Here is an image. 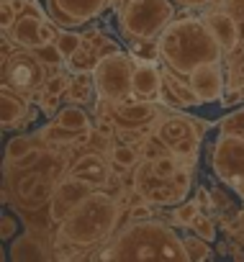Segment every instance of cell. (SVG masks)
I'll use <instances>...</instances> for the list:
<instances>
[{
    "instance_id": "ab89813d",
    "label": "cell",
    "mask_w": 244,
    "mask_h": 262,
    "mask_svg": "<svg viewBox=\"0 0 244 262\" xmlns=\"http://www.w3.org/2000/svg\"><path fill=\"white\" fill-rule=\"evenodd\" d=\"M195 201H198L201 211H213V195L206 185H195Z\"/></svg>"
},
{
    "instance_id": "277c9868",
    "label": "cell",
    "mask_w": 244,
    "mask_h": 262,
    "mask_svg": "<svg viewBox=\"0 0 244 262\" xmlns=\"http://www.w3.org/2000/svg\"><path fill=\"white\" fill-rule=\"evenodd\" d=\"M172 0H121L116 8L118 31L129 44L144 39H160L167 24L175 18Z\"/></svg>"
},
{
    "instance_id": "f1b7e54d",
    "label": "cell",
    "mask_w": 244,
    "mask_h": 262,
    "mask_svg": "<svg viewBox=\"0 0 244 262\" xmlns=\"http://www.w3.org/2000/svg\"><path fill=\"white\" fill-rule=\"evenodd\" d=\"M198 213H201L198 201H180V203L175 206V211H172L170 221H172L175 226H180V229H190V224L195 221V216H198Z\"/></svg>"
},
{
    "instance_id": "7402d4cb",
    "label": "cell",
    "mask_w": 244,
    "mask_h": 262,
    "mask_svg": "<svg viewBox=\"0 0 244 262\" xmlns=\"http://www.w3.org/2000/svg\"><path fill=\"white\" fill-rule=\"evenodd\" d=\"M95 95H98V90H95V82H93V72H80V75H75L72 82H70V88H67V93H64V98H67L70 103H77V105L93 103Z\"/></svg>"
},
{
    "instance_id": "ac0fdd59",
    "label": "cell",
    "mask_w": 244,
    "mask_h": 262,
    "mask_svg": "<svg viewBox=\"0 0 244 262\" xmlns=\"http://www.w3.org/2000/svg\"><path fill=\"white\" fill-rule=\"evenodd\" d=\"M8 257L13 262H36V259H49V252H47V244H41V239H36L31 231H26L13 239Z\"/></svg>"
},
{
    "instance_id": "8992f818",
    "label": "cell",
    "mask_w": 244,
    "mask_h": 262,
    "mask_svg": "<svg viewBox=\"0 0 244 262\" xmlns=\"http://www.w3.org/2000/svg\"><path fill=\"white\" fill-rule=\"evenodd\" d=\"M154 137L165 144L167 152H172L180 160H195L198 147L203 142L193 126V116L183 113V108L178 113H160L157 116Z\"/></svg>"
},
{
    "instance_id": "cb8c5ba5",
    "label": "cell",
    "mask_w": 244,
    "mask_h": 262,
    "mask_svg": "<svg viewBox=\"0 0 244 262\" xmlns=\"http://www.w3.org/2000/svg\"><path fill=\"white\" fill-rule=\"evenodd\" d=\"M142 162V155L134 144H113L110 147V167L116 172H129Z\"/></svg>"
},
{
    "instance_id": "9c48e42d",
    "label": "cell",
    "mask_w": 244,
    "mask_h": 262,
    "mask_svg": "<svg viewBox=\"0 0 244 262\" xmlns=\"http://www.w3.org/2000/svg\"><path fill=\"white\" fill-rule=\"evenodd\" d=\"M110 0H47V16L59 29H80L103 16Z\"/></svg>"
},
{
    "instance_id": "f6af8a7d",
    "label": "cell",
    "mask_w": 244,
    "mask_h": 262,
    "mask_svg": "<svg viewBox=\"0 0 244 262\" xmlns=\"http://www.w3.org/2000/svg\"><path fill=\"white\" fill-rule=\"evenodd\" d=\"M236 190H239V195H241V198H244V185H241V188H236Z\"/></svg>"
},
{
    "instance_id": "5b68a950",
    "label": "cell",
    "mask_w": 244,
    "mask_h": 262,
    "mask_svg": "<svg viewBox=\"0 0 244 262\" xmlns=\"http://www.w3.org/2000/svg\"><path fill=\"white\" fill-rule=\"evenodd\" d=\"M134 70L137 62L129 52H108L98 57V64L93 70V82L98 90V98L105 103H121L134 93Z\"/></svg>"
},
{
    "instance_id": "ba28073f",
    "label": "cell",
    "mask_w": 244,
    "mask_h": 262,
    "mask_svg": "<svg viewBox=\"0 0 244 262\" xmlns=\"http://www.w3.org/2000/svg\"><path fill=\"white\" fill-rule=\"evenodd\" d=\"M211 170L229 188L244 185V134L218 131L211 147Z\"/></svg>"
},
{
    "instance_id": "7c38bea8",
    "label": "cell",
    "mask_w": 244,
    "mask_h": 262,
    "mask_svg": "<svg viewBox=\"0 0 244 262\" xmlns=\"http://www.w3.org/2000/svg\"><path fill=\"white\" fill-rule=\"evenodd\" d=\"M203 18H206L208 29L213 31V36L218 39V44L224 47L226 57H231L234 52H239V47H241V26H239V18L224 3L208 8Z\"/></svg>"
},
{
    "instance_id": "4316f807",
    "label": "cell",
    "mask_w": 244,
    "mask_h": 262,
    "mask_svg": "<svg viewBox=\"0 0 244 262\" xmlns=\"http://www.w3.org/2000/svg\"><path fill=\"white\" fill-rule=\"evenodd\" d=\"M149 165H152V178H154V180H170V178L183 167V165H180V157H175L172 152L160 155V157L152 160Z\"/></svg>"
},
{
    "instance_id": "d6986e66",
    "label": "cell",
    "mask_w": 244,
    "mask_h": 262,
    "mask_svg": "<svg viewBox=\"0 0 244 262\" xmlns=\"http://www.w3.org/2000/svg\"><path fill=\"white\" fill-rule=\"evenodd\" d=\"M95 190L93 183L82 180V178H75V175H67L57 183V190H54V198H59L62 203H67L70 208H75L77 203H82L90 193Z\"/></svg>"
},
{
    "instance_id": "5bb4252c",
    "label": "cell",
    "mask_w": 244,
    "mask_h": 262,
    "mask_svg": "<svg viewBox=\"0 0 244 262\" xmlns=\"http://www.w3.org/2000/svg\"><path fill=\"white\" fill-rule=\"evenodd\" d=\"M31 95L18 93L8 85H3V93H0V116H3V128H24L26 116L31 113Z\"/></svg>"
},
{
    "instance_id": "83f0119b",
    "label": "cell",
    "mask_w": 244,
    "mask_h": 262,
    "mask_svg": "<svg viewBox=\"0 0 244 262\" xmlns=\"http://www.w3.org/2000/svg\"><path fill=\"white\" fill-rule=\"evenodd\" d=\"M183 244H185V254L190 262H201V259H211L213 252H211V242H206L203 236L198 234H188L183 236Z\"/></svg>"
},
{
    "instance_id": "ee69618b",
    "label": "cell",
    "mask_w": 244,
    "mask_h": 262,
    "mask_svg": "<svg viewBox=\"0 0 244 262\" xmlns=\"http://www.w3.org/2000/svg\"><path fill=\"white\" fill-rule=\"evenodd\" d=\"M231 257H234V259H244V249L234 247V249H231Z\"/></svg>"
},
{
    "instance_id": "e575fe53",
    "label": "cell",
    "mask_w": 244,
    "mask_h": 262,
    "mask_svg": "<svg viewBox=\"0 0 244 262\" xmlns=\"http://www.w3.org/2000/svg\"><path fill=\"white\" fill-rule=\"evenodd\" d=\"M218 131H234V134H244V108H239V111L224 116L221 123H218Z\"/></svg>"
},
{
    "instance_id": "7bdbcfd3",
    "label": "cell",
    "mask_w": 244,
    "mask_h": 262,
    "mask_svg": "<svg viewBox=\"0 0 244 262\" xmlns=\"http://www.w3.org/2000/svg\"><path fill=\"white\" fill-rule=\"evenodd\" d=\"M229 231L231 234H239V236H244V211H239L231 221H229Z\"/></svg>"
},
{
    "instance_id": "4dcf8cb0",
    "label": "cell",
    "mask_w": 244,
    "mask_h": 262,
    "mask_svg": "<svg viewBox=\"0 0 244 262\" xmlns=\"http://www.w3.org/2000/svg\"><path fill=\"white\" fill-rule=\"evenodd\" d=\"M57 49L62 52V57H72L80 47H82V34L75 31V29H59V36H57Z\"/></svg>"
},
{
    "instance_id": "7a4b0ae2",
    "label": "cell",
    "mask_w": 244,
    "mask_h": 262,
    "mask_svg": "<svg viewBox=\"0 0 244 262\" xmlns=\"http://www.w3.org/2000/svg\"><path fill=\"white\" fill-rule=\"evenodd\" d=\"M98 259H121V262H137V259H165V262H183L188 259L183 236L165 221L144 219L131 221L124 229H118L113 239L105 244L103 252L95 254Z\"/></svg>"
},
{
    "instance_id": "d4e9b609",
    "label": "cell",
    "mask_w": 244,
    "mask_h": 262,
    "mask_svg": "<svg viewBox=\"0 0 244 262\" xmlns=\"http://www.w3.org/2000/svg\"><path fill=\"white\" fill-rule=\"evenodd\" d=\"M144 198L149 203H160V206H178L183 198L178 193V188L172 185V180H160L152 183L149 188H144Z\"/></svg>"
},
{
    "instance_id": "9a60e30c",
    "label": "cell",
    "mask_w": 244,
    "mask_h": 262,
    "mask_svg": "<svg viewBox=\"0 0 244 262\" xmlns=\"http://www.w3.org/2000/svg\"><path fill=\"white\" fill-rule=\"evenodd\" d=\"M67 175L82 178V180L93 183L95 188H103L110 180V165L103 160L100 152H85L67 167Z\"/></svg>"
},
{
    "instance_id": "d6a6232c",
    "label": "cell",
    "mask_w": 244,
    "mask_h": 262,
    "mask_svg": "<svg viewBox=\"0 0 244 262\" xmlns=\"http://www.w3.org/2000/svg\"><path fill=\"white\" fill-rule=\"evenodd\" d=\"M190 231L198 234V236H203L206 242H216V224H213V219L206 216V213H198V216H195V221L190 224Z\"/></svg>"
},
{
    "instance_id": "484cf974",
    "label": "cell",
    "mask_w": 244,
    "mask_h": 262,
    "mask_svg": "<svg viewBox=\"0 0 244 262\" xmlns=\"http://www.w3.org/2000/svg\"><path fill=\"white\" fill-rule=\"evenodd\" d=\"M64 64H67V70L75 72V75H80V72H93L95 64H98V54L90 52L87 47H80L72 57L64 59Z\"/></svg>"
},
{
    "instance_id": "6da1fadb",
    "label": "cell",
    "mask_w": 244,
    "mask_h": 262,
    "mask_svg": "<svg viewBox=\"0 0 244 262\" xmlns=\"http://www.w3.org/2000/svg\"><path fill=\"white\" fill-rule=\"evenodd\" d=\"M160 44V59L178 75L188 77L193 70L224 62L226 52L208 29L203 16H180L167 24V29L157 39Z\"/></svg>"
},
{
    "instance_id": "60d3db41",
    "label": "cell",
    "mask_w": 244,
    "mask_h": 262,
    "mask_svg": "<svg viewBox=\"0 0 244 262\" xmlns=\"http://www.w3.org/2000/svg\"><path fill=\"white\" fill-rule=\"evenodd\" d=\"M211 195H213V211H226L229 206H231V198H229V193L226 190H221V188H211Z\"/></svg>"
},
{
    "instance_id": "44dd1931",
    "label": "cell",
    "mask_w": 244,
    "mask_h": 262,
    "mask_svg": "<svg viewBox=\"0 0 244 262\" xmlns=\"http://www.w3.org/2000/svg\"><path fill=\"white\" fill-rule=\"evenodd\" d=\"M36 139L26 134H16L6 142V167H21L34 152H36Z\"/></svg>"
},
{
    "instance_id": "52a82bcc",
    "label": "cell",
    "mask_w": 244,
    "mask_h": 262,
    "mask_svg": "<svg viewBox=\"0 0 244 262\" xmlns=\"http://www.w3.org/2000/svg\"><path fill=\"white\" fill-rule=\"evenodd\" d=\"M49 77V64L34 49H16L8 59H3V85L34 95L44 88Z\"/></svg>"
},
{
    "instance_id": "ffe728a7",
    "label": "cell",
    "mask_w": 244,
    "mask_h": 262,
    "mask_svg": "<svg viewBox=\"0 0 244 262\" xmlns=\"http://www.w3.org/2000/svg\"><path fill=\"white\" fill-rule=\"evenodd\" d=\"M39 139L47 142V144H62V147H75V144H87L90 139V131H72V128H64L59 123H49L47 128L39 131Z\"/></svg>"
},
{
    "instance_id": "603a6c76",
    "label": "cell",
    "mask_w": 244,
    "mask_h": 262,
    "mask_svg": "<svg viewBox=\"0 0 244 262\" xmlns=\"http://www.w3.org/2000/svg\"><path fill=\"white\" fill-rule=\"evenodd\" d=\"M54 123L64 126V128H72V131H90L93 121L87 116V111L77 103H70V105H62L57 113H54Z\"/></svg>"
},
{
    "instance_id": "3957f363",
    "label": "cell",
    "mask_w": 244,
    "mask_h": 262,
    "mask_svg": "<svg viewBox=\"0 0 244 262\" xmlns=\"http://www.w3.org/2000/svg\"><path fill=\"white\" fill-rule=\"evenodd\" d=\"M118 221H121L118 198L95 188L59 224V236L80 249L105 247L113 239V234L118 231Z\"/></svg>"
},
{
    "instance_id": "8d00e7d4",
    "label": "cell",
    "mask_w": 244,
    "mask_h": 262,
    "mask_svg": "<svg viewBox=\"0 0 244 262\" xmlns=\"http://www.w3.org/2000/svg\"><path fill=\"white\" fill-rule=\"evenodd\" d=\"M129 219H131V221H144V219H154V208H152V203H149V201H137V203H131Z\"/></svg>"
},
{
    "instance_id": "d590c367",
    "label": "cell",
    "mask_w": 244,
    "mask_h": 262,
    "mask_svg": "<svg viewBox=\"0 0 244 262\" xmlns=\"http://www.w3.org/2000/svg\"><path fill=\"white\" fill-rule=\"evenodd\" d=\"M49 67H59V62H64V57H62V52L57 49V44H41L39 49H34Z\"/></svg>"
},
{
    "instance_id": "4fadbf2b",
    "label": "cell",
    "mask_w": 244,
    "mask_h": 262,
    "mask_svg": "<svg viewBox=\"0 0 244 262\" xmlns=\"http://www.w3.org/2000/svg\"><path fill=\"white\" fill-rule=\"evenodd\" d=\"M188 82L195 93V98L203 103H216L224 98V90H226V72H224V64L221 62H211V64H203L198 70H193L188 75Z\"/></svg>"
},
{
    "instance_id": "bcb514c9",
    "label": "cell",
    "mask_w": 244,
    "mask_h": 262,
    "mask_svg": "<svg viewBox=\"0 0 244 262\" xmlns=\"http://www.w3.org/2000/svg\"><path fill=\"white\" fill-rule=\"evenodd\" d=\"M110 3H113V0H110Z\"/></svg>"
},
{
    "instance_id": "8fae6325",
    "label": "cell",
    "mask_w": 244,
    "mask_h": 262,
    "mask_svg": "<svg viewBox=\"0 0 244 262\" xmlns=\"http://www.w3.org/2000/svg\"><path fill=\"white\" fill-rule=\"evenodd\" d=\"M44 18H49V16H44L41 6L36 3V0H31V8L13 21L11 29L3 31V36L11 39L16 49H39L41 47V21Z\"/></svg>"
},
{
    "instance_id": "f546056e",
    "label": "cell",
    "mask_w": 244,
    "mask_h": 262,
    "mask_svg": "<svg viewBox=\"0 0 244 262\" xmlns=\"http://www.w3.org/2000/svg\"><path fill=\"white\" fill-rule=\"evenodd\" d=\"M129 54L134 57V62H157L160 59V44H157V39L131 41Z\"/></svg>"
},
{
    "instance_id": "f35d334b",
    "label": "cell",
    "mask_w": 244,
    "mask_h": 262,
    "mask_svg": "<svg viewBox=\"0 0 244 262\" xmlns=\"http://www.w3.org/2000/svg\"><path fill=\"white\" fill-rule=\"evenodd\" d=\"M172 3L180 6V8H188V11H195V8L208 11V8H213V6H221L224 0H172Z\"/></svg>"
},
{
    "instance_id": "2e32d148",
    "label": "cell",
    "mask_w": 244,
    "mask_h": 262,
    "mask_svg": "<svg viewBox=\"0 0 244 262\" xmlns=\"http://www.w3.org/2000/svg\"><path fill=\"white\" fill-rule=\"evenodd\" d=\"M165 90L162 70H157L154 62H137L134 70V95L144 100H157Z\"/></svg>"
},
{
    "instance_id": "74e56055",
    "label": "cell",
    "mask_w": 244,
    "mask_h": 262,
    "mask_svg": "<svg viewBox=\"0 0 244 262\" xmlns=\"http://www.w3.org/2000/svg\"><path fill=\"white\" fill-rule=\"evenodd\" d=\"M162 142L160 139H144L142 142V149H139V155H142V160H147V162H152V160H157L160 155H162Z\"/></svg>"
},
{
    "instance_id": "1f68e13d",
    "label": "cell",
    "mask_w": 244,
    "mask_h": 262,
    "mask_svg": "<svg viewBox=\"0 0 244 262\" xmlns=\"http://www.w3.org/2000/svg\"><path fill=\"white\" fill-rule=\"evenodd\" d=\"M70 82H72V77H70V75H64V72H54V75H49V77H47V82H44L41 93H47V95H59V98H62V95L67 93Z\"/></svg>"
},
{
    "instance_id": "e0dca14e",
    "label": "cell",
    "mask_w": 244,
    "mask_h": 262,
    "mask_svg": "<svg viewBox=\"0 0 244 262\" xmlns=\"http://www.w3.org/2000/svg\"><path fill=\"white\" fill-rule=\"evenodd\" d=\"M162 70V80H165V90L170 93V103L172 105H178V108H190V105H201V100L195 98V93H193V88H190V82H188V77H183V75H178L175 70H170L167 64H162L160 67Z\"/></svg>"
},
{
    "instance_id": "30bf717a",
    "label": "cell",
    "mask_w": 244,
    "mask_h": 262,
    "mask_svg": "<svg viewBox=\"0 0 244 262\" xmlns=\"http://www.w3.org/2000/svg\"><path fill=\"white\" fill-rule=\"evenodd\" d=\"M108 116L116 121L118 131L121 128H144L157 121L160 105L154 100H121V103H108Z\"/></svg>"
},
{
    "instance_id": "b9f144b4",
    "label": "cell",
    "mask_w": 244,
    "mask_h": 262,
    "mask_svg": "<svg viewBox=\"0 0 244 262\" xmlns=\"http://www.w3.org/2000/svg\"><path fill=\"white\" fill-rule=\"evenodd\" d=\"M18 18V13L13 11V6L8 3V0H3V18H0V24H3V31L6 29H11V24Z\"/></svg>"
},
{
    "instance_id": "836d02e7",
    "label": "cell",
    "mask_w": 244,
    "mask_h": 262,
    "mask_svg": "<svg viewBox=\"0 0 244 262\" xmlns=\"http://www.w3.org/2000/svg\"><path fill=\"white\" fill-rule=\"evenodd\" d=\"M18 229H21V219L3 211V216H0V239L3 242H13L18 236Z\"/></svg>"
}]
</instances>
